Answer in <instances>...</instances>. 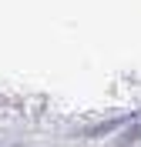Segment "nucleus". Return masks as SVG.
<instances>
[{
	"mask_svg": "<svg viewBox=\"0 0 141 147\" xmlns=\"http://www.w3.org/2000/svg\"><path fill=\"white\" fill-rule=\"evenodd\" d=\"M121 127V120H108V124H97V127L87 130V137H104V134H111V130Z\"/></svg>",
	"mask_w": 141,
	"mask_h": 147,
	"instance_id": "f257e3e1",
	"label": "nucleus"
},
{
	"mask_svg": "<svg viewBox=\"0 0 141 147\" xmlns=\"http://www.w3.org/2000/svg\"><path fill=\"white\" fill-rule=\"evenodd\" d=\"M138 137H141V124H134V127L128 130V140H138Z\"/></svg>",
	"mask_w": 141,
	"mask_h": 147,
	"instance_id": "f03ea898",
	"label": "nucleus"
}]
</instances>
